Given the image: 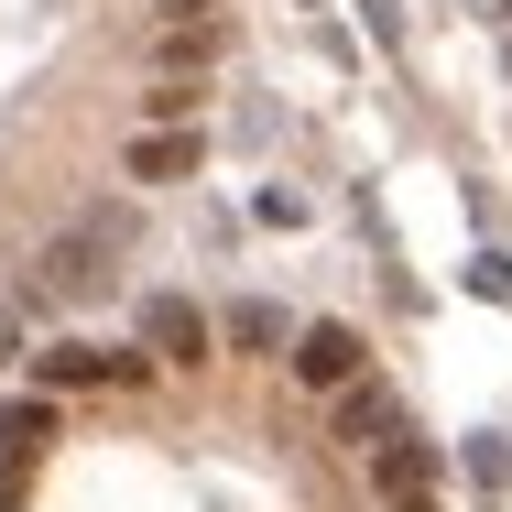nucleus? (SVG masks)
Listing matches in <instances>:
<instances>
[{
  "label": "nucleus",
  "mask_w": 512,
  "mask_h": 512,
  "mask_svg": "<svg viewBox=\"0 0 512 512\" xmlns=\"http://www.w3.org/2000/svg\"><path fill=\"white\" fill-rule=\"evenodd\" d=\"M295 382H316V393H338V382H360L371 371V338L360 327H338V316H316V327H295Z\"/></svg>",
  "instance_id": "f257e3e1"
},
{
  "label": "nucleus",
  "mask_w": 512,
  "mask_h": 512,
  "mask_svg": "<svg viewBox=\"0 0 512 512\" xmlns=\"http://www.w3.org/2000/svg\"><path fill=\"white\" fill-rule=\"evenodd\" d=\"M142 349H164L175 371H197V360H218V316L186 306V295H142Z\"/></svg>",
  "instance_id": "f03ea898"
},
{
  "label": "nucleus",
  "mask_w": 512,
  "mask_h": 512,
  "mask_svg": "<svg viewBox=\"0 0 512 512\" xmlns=\"http://www.w3.org/2000/svg\"><path fill=\"white\" fill-rule=\"evenodd\" d=\"M436 480H447V458H436L425 436H404V425L371 447V491H382V502H404V491H436Z\"/></svg>",
  "instance_id": "7ed1b4c3"
},
{
  "label": "nucleus",
  "mask_w": 512,
  "mask_h": 512,
  "mask_svg": "<svg viewBox=\"0 0 512 512\" xmlns=\"http://www.w3.org/2000/svg\"><path fill=\"white\" fill-rule=\"evenodd\" d=\"M327 436H349V447H382V436H393V393H382L371 371H360V382H338V393H327Z\"/></svg>",
  "instance_id": "20e7f679"
},
{
  "label": "nucleus",
  "mask_w": 512,
  "mask_h": 512,
  "mask_svg": "<svg viewBox=\"0 0 512 512\" xmlns=\"http://www.w3.org/2000/svg\"><path fill=\"white\" fill-rule=\"evenodd\" d=\"M218 338H229L240 360H251V349H295V316L273 306V295H240V306L218 316Z\"/></svg>",
  "instance_id": "39448f33"
},
{
  "label": "nucleus",
  "mask_w": 512,
  "mask_h": 512,
  "mask_svg": "<svg viewBox=\"0 0 512 512\" xmlns=\"http://www.w3.org/2000/svg\"><path fill=\"white\" fill-rule=\"evenodd\" d=\"M131 175H142V186L197 175V120H186V131H142V142H131Z\"/></svg>",
  "instance_id": "423d86ee"
},
{
  "label": "nucleus",
  "mask_w": 512,
  "mask_h": 512,
  "mask_svg": "<svg viewBox=\"0 0 512 512\" xmlns=\"http://www.w3.org/2000/svg\"><path fill=\"white\" fill-rule=\"evenodd\" d=\"M44 436H55V404H0V469L44 458Z\"/></svg>",
  "instance_id": "0eeeda50"
},
{
  "label": "nucleus",
  "mask_w": 512,
  "mask_h": 512,
  "mask_svg": "<svg viewBox=\"0 0 512 512\" xmlns=\"http://www.w3.org/2000/svg\"><path fill=\"white\" fill-rule=\"evenodd\" d=\"M197 109H207V88H197V77H153V88H142V120H153V131H186Z\"/></svg>",
  "instance_id": "6e6552de"
},
{
  "label": "nucleus",
  "mask_w": 512,
  "mask_h": 512,
  "mask_svg": "<svg viewBox=\"0 0 512 512\" xmlns=\"http://www.w3.org/2000/svg\"><path fill=\"white\" fill-rule=\"evenodd\" d=\"M33 371H44V393H77V382H109V349H77V338H66V349H44Z\"/></svg>",
  "instance_id": "1a4fd4ad"
},
{
  "label": "nucleus",
  "mask_w": 512,
  "mask_h": 512,
  "mask_svg": "<svg viewBox=\"0 0 512 512\" xmlns=\"http://www.w3.org/2000/svg\"><path fill=\"white\" fill-rule=\"evenodd\" d=\"M360 22H371V44H382V55H404V0H360Z\"/></svg>",
  "instance_id": "9d476101"
},
{
  "label": "nucleus",
  "mask_w": 512,
  "mask_h": 512,
  "mask_svg": "<svg viewBox=\"0 0 512 512\" xmlns=\"http://www.w3.org/2000/svg\"><path fill=\"white\" fill-rule=\"evenodd\" d=\"M469 480H480V491H502V480H512V447H502V436H480V447H469Z\"/></svg>",
  "instance_id": "9b49d317"
},
{
  "label": "nucleus",
  "mask_w": 512,
  "mask_h": 512,
  "mask_svg": "<svg viewBox=\"0 0 512 512\" xmlns=\"http://www.w3.org/2000/svg\"><path fill=\"white\" fill-rule=\"evenodd\" d=\"M469 295H512V262H502V251H480V262H469Z\"/></svg>",
  "instance_id": "f8f14e48"
},
{
  "label": "nucleus",
  "mask_w": 512,
  "mask_h": 512,
  "mask_svg": "<svg viewBox=\"0 0 512 512\" xmlns=\"http://www.w3.org/2000/svg\"><path fill=\"white\" fill-rule=\"evenodd\" d=\"M11 360H22V306L0 295V371H11Z\"/></svg>",
  "instance_id": "ddd939ff"
},
{
  "label": "nucleus",
  "mask_w": 512,
  "mask_h": 512,
  "mask_svg": "<svg viewBox=\"0 0 512 512\" xmlns=\"http://www.w3.org/2000/svg\"><path fill=\"white\" fill-rule=\"evenodd\" d=\"M164 22H218V0H153Z\"/></svg>",
  "instance_id": "4468645a"
},
{
  "label": "nucleus",
  "mask_w": 512,
  "mask_h": 512,
  "mask_svg": "<svg viewBox=\"0 0 512 512\" xmlns=\"http://www.w3.org/2000/svg\"><path fill=\"white\" fill-rule=\"evenodd\" d=\"M382 512H436V491H404V502H382Z\"/></svg>",
  "instance_id": "2eb2a0df"
}]
</instances>
